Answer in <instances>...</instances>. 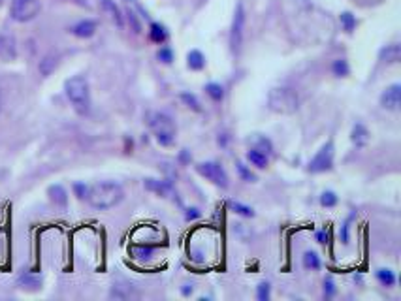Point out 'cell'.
Listing matches in <instances>:
<instances>
[{"label":"cell","mask_w":401,"mask_h":301,"mask_svg":"<svg viewBox=\"0 0 401 301\" xmlns=\"http://www.w3.org/2000/svg\"><path fill=\"white\" fill-rule=\"evenodd\" d=\"M326 239H328L326 232H318V234H316V241H318V243H326Z\"/></svg>","instance_id":"f35d334b"},{"label":"cell","mask_w":401,"mask_h":301,"mask_svg":"<svg viewBox=\"0 0 401 301\" xmlns=\"http://www.w3.org/2000/svg\"><path fill=\"white\" fill-rule=\"evenodd\" d=\"M40 0H12L10 15L17 23H26L40 13Z\"/></svg>","instance_id":"5b68a950"},{"label":"cell","mask_w":401,"mask_h":301,"mask_svg":"<svg viewBox=\"0 0 401 301\" xmlns=\"http://www.w3.org/2000/svg\"><path fill=\"white\" fill-rule=\"evenodd\" d=\"M333 74L339 75V77H346L349 75V72H351V68H349V64H346V61H343V59H339V61L333 62Z\"/></svg>","instance_id":"484cf974"},{"label":"cell","mask_w":401,"mask_h":301,"mask_svg":"<svg viewBox=\"0 0 401 301\" xmlns=\"http://www.w3.org/2000/svg\"><path fill=\"white\" fill-rule=\"evenodd\" d=\"M243 29H245V8H243V4H237L234 13V21H232V31H230V45H232L234 53H239L241 51Z\"/></svg>","instance_id":"52a82bcc"},{"label":"cell","mask_w":401,"mask_h":301,"mask_svg":"<svg viewBox=\"0 0 401 301\" xmlns=\"http://www.w3.org/2000/svg\"><path fill=\"white\" fill-rule=\"evenodd\" d=\"M132 254L136 256L138 260H151L154 254V247L151 245H136L132 249Z\"/></svg>","instance_id":"44dd1931"},{"label":"cell","mask_w":401,"mask_h":301,"mask_svg":"<svg viewBox=\"0 0 401 301\" xmlns=\"http://www.w3.org/2000/svg\"><path fill=\"white\" fill-rule=\"evenodd\" d=\"M351 140L356 147H364L365 143L369 142V132H367V128H365L364 124H360V123L354 124V128H352V132H351Z\"/></svg>","instance_id":"9a60e30c"},{"label":"cell","mask_w":401,"mask_h":301,"mask_svg":"<svg viewBox=\"0 0 401 301\" xmlns=\"http://www.w3.org/2000/svg\"><path fill=\"white\" fill-rule=\"evenodd\" d=\"M379 57H381V61H383V62H390V64L399 62L401 47L397 45V43H390V45H386V47H384V49L379 53Z\"/></svg>","instance_id":"2e32d148"},{"label":"cell","mask_w":401,"mask_h":301,"mask_svg":"<svg viewBox=\"0 0 401 301\" xmlns=\"http://www.w3.org/2000/svg\"><path fill=\"white\" fill-rule=\"evenodd\" d=\"M253 142H254V145H256V147L254 149H258V151H262V153L264 154H270L273 151V145H272V142H270V140H268V138H264V135H254L253 138Z\"/></svg>","instance_id":"603a6c76"},{"label":"cell","mask_w":401,"mask_h":301,"mask_svg":"<svg viewBox=\"0 0 401 301\" xmlns=\"http://www.w3.org/2000/svg\"><path fill=\"white\" fill-rule=\"evenodd\" d=\"M183 292V295H191L192 294V286H185V288L181 290Z\"/></svg>","instance_id":"ab89813d"},{"label":"cell","mask_w":401,"mask_h":301,"mask_svg":"<svg viewBox=\"0 0 401 301\" xmlns=\"http://www.w3.org/2000/svg\"><path fill=\"white\" fill-rule=\"evenodd\" d=\"M256 295H258L260 301H268V299H270V284H268V283H260Z\"/></svg>","instance_id":"d6a6232c"},{"label":"cell","mask_w":401,"mask_h":301,"mask_svg":"<svg viewBox=\"0 0 401 301\" xmlns=\"http://www.w3.org/2000/svg\"><path fill=\"white\" fill-rule=\"evenodd\" d=\"M17 57V47H15V40L8 34H0V59L2 61H13Z\"/></svg>","instance_id":"30bf717a"},{"label":"cell","mask_w":401,"mask_h":301,"mask_svg":"<svg viewBox=\"0 0 401 301\" xmlns=\"http://www.w3.org/2000/svg\"><path fill=\"white\" fill-rule=\"evenodd\" d=\"M149 126L153 130L156 142L168 147L175 142V124L166 113H151L149 115Z\"/></svg>","instance_id":"277c9868"},{"label":"cell","mask_w":401,"mask_h":301,"mask_svg":"<svg viewBox=\"0 0 401 301\" xmlns=\"http://www.w3.org/2000/svg\"><path fill=\"white\" fill-rule=\"evenodd\" d=\"M94 32H96V23H94V21H89V19L79 21L77 25L72 26V34L77 38H91Z\"/></svg>","instance_id":"4fadbf2b"},{"label":"cell","mask_w":401,"mask_h":301,"mask_svg":"<svg viewBox=\"0 0 401 301\" xmlns=\"http://www.w3.org/2000/svg\"><path fill=\"white\" fill-rule=\"evenodd\" d=\"M149 36H151V40L156 43H164L168 38V32L166 29L161 25V23H151V31H149Z\"/></svg>","instance_id":"d6986e66"},{"label":"cell","mask_w":401,"mask_h":301,"mask_svg":"<svg viewBox=\"0 0 401 301\" xmlns=\"http://www.w3.org/2000/svg\"><path fill=\"white\" fill-rule=\"evenodd\" d=\"M143 186L151 192H156V194H161V196H170L172 194V184L168 183V181H161V179H145L143 181Z\"/></svg>","instance_id":"8fae6325"},{"label":"cell","mask_w":401,"mask_h":301,"mask_svg":"<svg viewBox=\"0 0 401 301\" xmlns=\"http://www.w3.org/2000/svg\"><path fill=\"white\" fill-rule=\"evenodd\" d=\"M303 265L309 267V269H320V260H318V256H316L315 252L309 251L303 254Z\"/></svg>","instance_id":"d4e9b609"},{"label":"cell","mask_w":401,"mask_h":301,"mask_svg":"<svg viewBox=\"0 0 401 301\" xmlns=\"http://www.w3.org/2000/svg\"><path fill=\"white\" fill-rule=\"evenodd\" d=\"M247 160L253 164V166L260 168V170L268 166V156H265L262 151H258V149H251L247 153Z\"/></svg>","instance_id":"e0dca14e"},{"label":"cell","mask_w":401,"mask_h":301,"mask_svg":"<svg viewBox=\"0 0 401 301\" xmlns=\"http://www.w3.org/2000/svg\"><path fill=\"white\" fill-rule=\"evenodd\" d=\"M235 168H237V172H239V175H241V177H243V179H245L247 183H254V181H256V175H254V173L251 172V170H249V168L245 166L243 162H237V164H235Z\"/></svg>","instance_id":"f546056e"},{"label":"cell","mask_w":401,"mask_h":301,"mask_svg":"<svg viewBox=\"0 0 401 301\" xmlns=\"http://www.w3.org/2000/svg\"><path fill=\"white\" fill-rule=\"evenodd\" d=\"M181 100H183V102H185V104L189 105L191 110H194V111L202 110V107H200V102H198V98L194 96V94H191V92H183V94H181Z\"/></svg>","instance_id":"4dcf8cb0"},{"label":"cell","mask_w":401,"mask_h":301,"mask_svg":"<svg viewBox=\"0 0 401 301\" xmlns=\"http://www.w3.org/2000/svg\"><path fill=\"white\" fill-rule=\"evenodd\" d=\"M381 105L388 111H397L401 105V85L394 83L381 94Z\"/></svg>","instance_id":"9c48e42d"},{"label":"cell","mask_w":401,"mask_h":301,"mask_svg":"<svg viewBox=\"0 0 401 301\" xmlns=\"http://www.w3.org/2000/svg\"><path fill=\"white\" fill-rule=\"evenodd\" d=\"M196 172L202 175V177L209 179L211 183H215L217 186L221 188H226L228 186V175L224 172V168L219 164V162H202L196 166Z\"/></svg>","instance_id":"8992f818"},{"label":"cell","mask_w":401,"mask_h":301,"mask_svg":"<svg viewBox=\"0 0 401 301\" xmlns=\"http://www.w3.org/2000/svg\"><path fill=\"white\" fill-rule=\"evenodd\" d=\"M205 92H207L215 102L222 100V96H224V91H222V87L219 85V83H209V85H205Z\"/></svg>","instance_id":"4316f807"},{"label":"cell","mask_w":401,"mask_h":301,"mask_svg":"<svg viewBox=\"0 0 401 301\" xmlns=\"http://www.w3.org/2000/svg\"><path fill=\"white\" fill-rule=\"evenodd\" d=\"M341 25H343V29H345L346 32H352L354 31V26H356V19H354V15H352L351 12L341 13Z\"/></svg>","instance_id":"f1b7e54d"},{"label":"cell","mask_w":401,"mask_h":301,"mask_svg":"<svg viewBox=\"0 0 401 301\" xmlns=\"http://www.w3.org/2000/svg\"><path fill=\"white\" fill-rule=\"evenodd\" d=\"M333 166V143L328 142L326 145H322L320 151L315 154V158L309 162V172L311 173H322L332 170Z\"/></svg>","instance_id":"ba28073f"},{"label":"cell","mask_w":401,"mask_h":301,"mask_svg":"<svg viewBox=\"0 0 401 301\" xmlns=\"http://www.w3.org/2000/svg\"><path fill=\"white\" fill-rule=\"evenodd\" d=\"M228 207L234 213H237V215L241 216H247V218H251V216H254V211L253 207H249V205H243V203L239 202H228Z\"/></svg>","instance_id":"7402d4cb"},{"label":"cell","mask_w":401,"mask_h":301,"mask_svg":"<svg viewBox=\"0 0 401 301\" xmlns=\"http://www.w3.org/2000/svg\"><path fill=\"white\" fill-rule=\"evenodd\" d=\"M123 198L124 192L121 184L113 181H102V183H94L93 186H89L85 200L94 209H111L123 202Z\"/></svg>","instance_id":"6da1fadb"},{"label":"cell","mask_w":401,"mask_h":301,"mask_svg":"<svg viewBox=\"0 0 401 301\" xmlns=\"http://www.w3.org/2000/svg\"><path fill=\"white\" fill-rule=\"evenodd\" d=\"M186 64H189V68L191 70H202V68L205 66V57L200 53V51H191L189 53V57H186Z\"/></svg>","instance_id":"ac0fdd59"},{"label":"cell","mask_w":401,"mask_h":301,"mask_svg":"<svg viewBox=\"0 0 401 301\" xmlns=\"http://www.w3.org/2000/svg\"><path fill=\"white\" fill-rule=\"evenodd\" d=\"M100 6H102V10H104L108 15H110V19L113 21V23H115V25L123 26V15H121L117 4H115L113 0H100Z\"/></svg>","instance_id":"5bb4252c"},{"label":"cell","mask_w":401,"mask_h":301,"mask_svg":"<svg viewBox=\"0 0 401 301\" xmlns=\"http://www.w3.org/2000/svg\"><path fill=\"white\" fill-rule=\"evenodd\" d=\"M57 66V59L55 57H45L42 62H40V72L43 75H49L53 72V68Z\"/></svg>","instance_id":"83f0119b"},{"label":"cell","mask_w":401,"mask_h":301,"mask_svg":"<svg viewBox=\"0 0 401 301\" xmlns=\"http://www.w3.org/2000/svg\"><path fill=\"white\" fill-rule=\"evenodd\" d=\"M377 279H379L381 284H384V286H394L395 284L394 271H390V269H377Z\"/></svg>","instance_id":"cb8c5ba5"},{"label":"cell","mask_w":401,"mask_h":301,"mask_svg":"<svg viewBox=\"0 0 401 301\" xmlns=\"http://www.w3.org/2000/svg\"><path fill=\"white\" fill-rule=\"evenodd\" d=\"M351 221H352V216L345 222V226H343V243H349V228H351Z\"/></svg>","instance_id":"8d00e7d4"},{"label":"cell","mask_w":401,"mask_h":301,"mask_svg":"<svg viewBox=\"0 0 401 301\" xmlns=\"http://www.w3.org/2000/svg\"><path fill=\"white\" fill-rule=\"evenodd\" d=\"M185 216H186V221H194V218H198V216H200V211H198V209H186Z\"/></svg>","instance_id":"74e56055"},{"label":"cell","mask_w":401,"mask_h":301,"mask_svg":"<svg viewBox=\"0 0 401 301\" xmlns=\"http://www.w3.org/2000/svg\"><path fill=\"white\" fill-rule=\"evenodd\" d=\"M320 203H322V205H324V207H333V205L337 203V196H335V192H332V190L322 192Z\"/></svg>","instance_id":"1f68e13d"},{"label":"cell","mask_w":401,"mask_h":301,"mask_svg":"<svg viewBox=\"0 0 401 301\" xmlns=\"http://www.w3.org/2000/svg\"><path fill=\"white\" fill-rule=\"evenodd\" d=\"M324 294H326L328 297L335 294V286H333V281H332V279H326V281H324Z\"/></svg>","instance_id":"d590c367"},{"label":"cell","mask_w":401,"mask_h":301,"mask_svg":"<svg viewBox=\"0 0 401 301\" xmlns=\"http://www.w3.org/2000/svg\"><path fill=\"white\" fill-rule=\"evenodd\" d=\"M19 284L23 286V288H32L36 290L40 284H42V279L38 275H32V273H25V275L19 277Z\"/></svg>","instance_id":"ffe728a7"},{"label":"cell","mask_w":401,"mask_h":301,"mask_svg":"<svg viewBox=\"0 0 401 301\" xmlns=\"http://www.w3.org/2000/svg\"><path fill=\"white\" fill-rule=\"evenodd\" d=\"M87 190H89V186H87L85 183H75L74 184V192H75V196L79 198V200H85Z\"/></svg>","instance_id":"836d02e7"},{"label":"cell","mask_w":401,"mask_h":301,"mask_svg":"<svg viewBox=\"0 0 401 301\" xmlns=\"http://www.w3.org/2000/svg\"><path fill=\"white\" fill-rule=\"evenodd\" d=\"M64 91H66V96L72 102L74 110L79 113V115H87L89 110H91V92H89V81L83 77V75H74L66 79L64 83Z\"/></svg>","instance_id":"7a4b0ae2"},{"label":"cell","mask_w":401,"mask_h":301,"mask_svg":"<svg viewBox=\"0 0 401 301\" xmlns=\"http://www.w3.org/2000/svg\"><path fill=\"white\" fill-rule=\"evenodd\" d=\"M268 105L273 113L290 115L298 110L300 100H298V94L290 87H277V89H272L268 94Z\"/></svg>","instance_id":"3957f363"},{"label":"cell","mask_w":401,"mask_h":301,"mask_svg":"<svg viewBox=\"0 0 401 301\" xmlns=\"http://www.w3.org/2000/svg\"><path fill=\"white\" fill-rule=\"evenodd\" d=\"M158 59H161L162 62L170 64V62H172V59H173L172 51H170V49H161V51H158Z\"/></svg>","instance_id":"e575fe53"},{"label":"cell","mask_w":401,"mask_h":301,"mask_svg":"<svg viewBox=\"0 0 401 301\" xmlns=\"http://www.w3.org/2000/svg\"><path fill=\"white\" fill-rule=\"evenodd\" d=\"M47 194H49L51 202L59 205V207H66L68 205V192H66V188L62 184H51Z\"/></svg>","instance_id":"7c38bea8"}]
</instances>
